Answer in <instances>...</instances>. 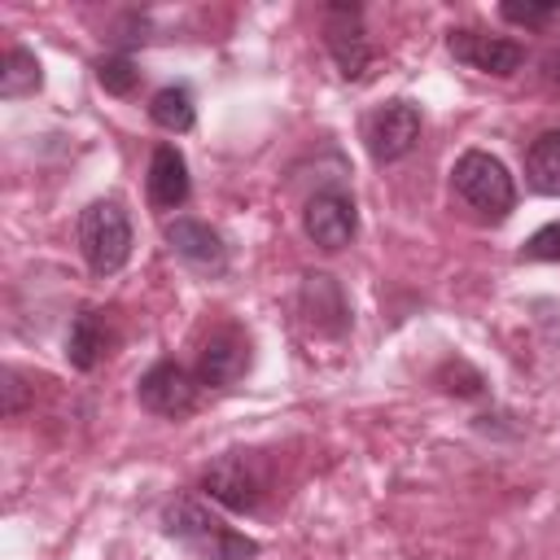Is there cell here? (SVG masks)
Listing matches in <instances>:
<instances>
[{
	"mask_svg": "<svg viewBox=\"0 0 560 560\" xmlns=\"http://www.w3.org/2000/svg\"><path fill=\"white\" fill-rule=\"evenodd\" d=\"M162 529H166V538L188 547L197 560H249V556H258L254 538H245L232 525H223V516L210 512L192 494H175L162 508Z\"/></svg>",
	"mask_w": 560,
	"mask_h": 560,
	"instance_id": "6da1fadb",
	"label": "cell"
},
{
	"mask_svg": "<svg viewBox=\"0 0 560 560\" xmlns=\"http://www.w3.org/2000/svg\"><path fill=\"white\" fill-rule=\"evenodd\" d=\"M451 188H455V197H459L477 219H486V223L508 219L512 206H516V184H512L508 166H503L499 158L481 153V149H468V153L455 162Z\"/></svg>",
	"mask_w": 560,
	"mask_h": 560,
	"instance_id": "7a4b0ae2",
	"label": "cell"
},
{
	"mask_svg": "<svg viewBox=\"0 0 560 560\" xmlns=\"http://www.w3.org/2000/svg\"><path fill=\"white\" fill-rule=\"evenodd\" d=\"M79 254L96 276H114L131 258V219L118 201H92L79 214Z\"/></svg>",
	"mask_w": 560,
	"mask_h": 560,
	"instance_id": "3957f363",
	"label": "cell"
},
{
	"mask_svg": "<svg viewBox=\"0 0 560 560\" xmlns=\"http://www.w3.org/2000/svg\"><path fill=\"white\" fill-rule=\"evenodd\" d=\"M201 490H206L214 503H223L228 512H254V508L262 503V494H267V472H262L258 455H249V451H228V455H219V459L201 472Z\"/></svg>",
	"mask_w": 560,
	"mask_h": 560,
	"instance_id": "277c9868",
	"label": "cell"
},
{
	"mask_svg": "<svg viewBox=\"0 0 560 560\" xmlns=\"http://www.w3.org/2000/svg\"><path fill=\"white\" fill-rule=\"evenodd\" d=\"M420 140V109L411 101H385L381 109H372L363 118V144L372 153V162H398L416 149Z\"/></svg>",
	"mask_w": 560,
	"mask_h": 560,
	"instance_id": "5b68a950",
	"label": "cell"
},
{
	"mask_svg": "<svg viewBox=\"0 0 560 560\" xmlns=\"http://www.w3.org/2000/svg\"><path fill=\"white\" fill-rule=\"evenodd\" d=\"M197 385H201V381H197L188 368L162 359V363H153V368L136 381V398H140V407L153 411V416L184 420V416L197 407Z\"/></svg>",
	"mask_w": 560,
	"mask_h": 560,
	"instance_id": "8992f818",
	"label": "cell"
},
{
	"mask_svg": "<svg viewBox=\"0 0 560 560\" xmlns=\"http://www.w3.org/2000/svg\"><path fill=\"white\" fill-rule=\"evenodd\" d=\"M324 44L341 70V79H363L368 61H372V44L368 31L359 22V4H328L324 9Z\"/></svg>",
	"mask_w": 560,
	"mask_h": 560,
	"instance_id": "52a82bcc",
	"label": "cell"
},
{
	"mask_svg": "<svg viewBox=\"0 0 560 560\" xmlns=\"http://www.w3.org/2000/svg\"><path fill=\"white\" fill-rule=\"evenodd\" d=\"M302 228H306V236H311L319 249L337 254V249H346V245L354 241V232H359V210H354V201H350L346 192L324 188V192H315V197L306 201Z\"/></svg>",
	"mask_w": 560,
	"mask_h": 560,
	"instance_id": "ba28073f",
	"label": "cell"
},
{
	"mask_svg": "<svg viewBox=\"0 0 560 560\" xmlns=\"http://www.w3.org/2000/svg\"><path fill=\"white\" fill-rule=\"evenodd\" d=\"M446 48L455 61H464L481 74H499V79H508L525 66V48L516 39H499V35H481V31H451Z\"/></svg>",
	"mask_w": 560,
	"mask_h": 560,
	"instance_id": "9c48e42d",
	"label": "cell"
},
{
	"mask_svg": "<svg viewBox=\"0 0 560 560\" xmlns=\"http://www.w3.org/2000/svg\"><path fill=\"white\" fill-rule=\"evenodd\" d=\"M245 368H249V341H245V332L232 328V324L214 328L206 337L201 354H197V381L201 385H232V381L245 376Z\"/></svg>",
	"mask_w": 560,
	"mask_h": 560,
	"instance_id": "30bf717a",
	"label": "cell"
},
{
	"mask_svg": "<svg viewBox=\"0 0 560 560\" xmlns=\"http://www.w3.org/2000/svg\"><path fill=\"white\" fill-rule=\"evenodd\" d=\"M166 245H171L188 267H197V271H206V276H219V271L228 267V245H223V236H219L210 223H201V219H171V223H166Z\"/></svg>",
	"mask_w": 560,
	"mask_h": 560,
	"instance_id": "8fae6325",
	"label": "cell"
},
{
	"mask_svg": "<svg viewBox=\"0 0 560 560\" xmlns=\"http://www.w3.org/2000/svg\"><path fill=\"white\" fill-rule=\"evenodd\" d=\"M192 184H188V162L175 144H158L149 158V201L158 210H179L188 201Z\"/></svg>",
	"mask_w": 560,
	"mask_h": 560,
	"instance_id": "7c38bea8",
	"label": "cell"
},
{
	"mask_svg": "<svg viewBox=\"0 0 560 560\" xmlns=\"http://www.w3.org/2000/svg\"><path fill=\"white\" fill-rule=\"evenodd\" d=\"M302 311H306V324L319 328V332H328V337H341L350 328V306H346L337 280L324 276V271L306 276V284H302Z\"/></svg>",
	"mask_w": 560,
	"mask_h": 560,
	"instance_id": "4fadbf2b",
	"label": "cell"
},
{
	"mask_svg": "<svg viewBox=\"0 0 560 560\" xmlns=\"http://www.w3.org/2000/svg\"><path fill=\"white\" fill-rule=\"evenodd\" d=\"M525 179L542 197H560V127H547L525 149Z\"/></svg>",
	"mask_w": 560,
	"mask_h": 560,
	"instance_id": "5bb4252c",
	"label": "cell"
},
{
	"mask_svg": "<svg viewBox=\"0 0 560 560\" xmlns=\"http://www.w3.org/2000/svg\"><path fill=\"white\" fill-rule=\"evenodd\" d=\"M105 346H109L105 315H101V311H92V306H88V311H79V315H74V324H70V337H66V359H70V368L92 372V368L101 363Z\"/></svg>",
	"mask_w": 560,
	"mask_h": 560,
	"instance_id": "9a60e30c",
	"label": "cell"
},
{
	"mask_svg": "<svg viewBox=\"0 0 560 560\" xmlns=\"http://www.w3.org/2000/svg\"><path fill=\"white\" fill-rule=\"evenodd\" d=\"M39 83H44V74H39L35 52H26V48L13 44V48L4 52V61H0V96H4V101H18V96L39 92Z\"/></svg>",
	"mask_w": 560,
	"mask_h": 560,
	"instance_id": "2e32d148",
	"label": "cell"
},
{
	"mask_svg": "<svg viewBox=\"0 0 560 560\" xmlns=\"http://www.w3.org/2000/svg\"><path fill=\"white\" fill-rule=\"evenodd\" d=\"M149 118H153L162 131H192L197 109H192L188 88H162V92H153V101H149Z\"/></svg>",
	"mask_w": 560,
	"mask_h": 560,
	"instance_id": "e0dca14e",
	"label": "cell"
},
{
	"mask_svg": "<svg viewBox=\"0 0 560 560\" xmlns=\"http://www.w3.org/2000/svg\"><path fill=\"white\" fill-rule=\"evenodd\" d=\"M96 79H101V88H105V92L127 96V92L140 83V70H136V61H131V57H101V61H96Z\"/></svg>",
	"mask_w": 560,
	"mask_h": 560,
	"instance_id": "ac0fdd59",
	"label": "cell"
},
{
	"mask_svg": "<svg viewBox=\"0 0 560 560\" xmlns=\"http://www.w3.org/2000/svg\"><path fill=\"white\" fill-rule=\"evenodd\" d=\"M499 13H503V22H512V26H551V22H560V4L551 0V4H499Z\"/></svg>",
	"mask_w": 560,
	"mask_h": 560,
	"instance_id": "d6986e66",
	"label": "cell"
},
{
	"mask_svg": "<svg viewBox=\"0 0 560 560\" xmlns=\"http://www.w3.org/2000/svg\"><path fill=\"white\" fill-rule=\"evenodd\" d=\"M521 258H529V262H560V223L538 228V232L521 245Z\"/></svg>",
	"mask_w": 560,
	"mask_h": 560,
	"instance_id": "ffe728a7",
	"label": "cell"
},
{
	"mask_svg": "<svg viewBox=\"0 0 560 560\" xmlns=\"http://www.w3.org/2000/svg\"><path fill=\"white\" fill-rule=\"evenodd\" d=\"M0 389H4V416H18L22 411V402H26V389H22V376H18V368H4L0 372Z\"/></svg>",
	"mask_w": 560,
	"mask_h": 560,
	"instance_id": "44dd1931",
	"label": "cell"
},
{
	"mask_svg": "<svg viewBox=\"0 0 560 560\" xmlns=\"http://www.w3.org/2000/svg\"><path fill=\"white\" fill-rule=\"evenodd\" d=\"M538 79H542L547 92L560 96V48H547V52H542V61H538Z\"/></svg>",
	"mask_w": 560,
	"mask_h": 560,
	"instance_id": "7402d4cb",
	"label": "cell"
}]
</instances>
